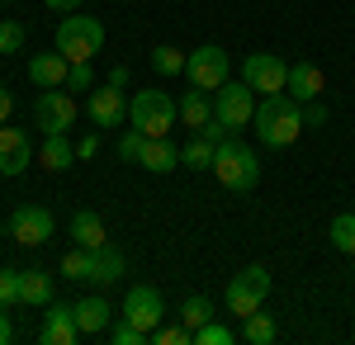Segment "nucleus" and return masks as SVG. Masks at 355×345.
<instances>
[{"instance_id": "obj_42", "label": "nucleus", "mask_w": 355, "mask_h": 345, "mask_svg": "<svg viewBox=\"0 0 355 345\" xmlns=\"http://www.w3.org/2000/svg\"><path fill=\"white\" fill-rule=\"evenodd\" d=\"M110 85H119V90H123V85H128V67H114V71H110Z\"/></svg>"}, {"instance_id": "obj_9", "label": "nucleus", "mask_w": 355, "mask_h": 345, "mask_svg": "<svg viewBox=\"0 0 355 345\" xmlns=\"http://www.w3.org/2000/svg\"><path fill=\"white\" fill-rule=\"evenodd\" d=\"M242 80L256 90V95H279L284 80H289V67H284L275 53H251L242 62Z\"/></svg>"}, {"instance_id": "obj_37", "label": "nucleus", "mask_w": 355, "mask_h": 345, "mask_svg": "<svg viewBox=\"0 0 355 345\" xmlns=\"http://www.w3.org/2000/svg\"><path fill=\"white\" fill-rule=\"evenodd\" d=\"M322 123H327V105L308 100V105H303V128H322Z\"/></svg>"}, {"instance_id": "obj_16", "label": "nucleus", "mask_w": 355, "mask_h": 345, "mask_svg": "<svg viewBox=\"0 0 355 345\" xmlns=\"http://www.w3.org/2000/svg\"><path fill=\"white\" fill-rule=\"evenodd\" d=\"M175 109H180V123H190L194 133L214 123V95H209V90H199V85H190V90L175 100Z\"/></svg>"}, {"instance_id": "obj_23", "label": "nucleus", "mask_w": 355, "mask_h": 345, "mask_svg": "<svg viewBox=\"0 0 355 345\" xmlns=\"http://www.w3.org/2000/svg\"><path fill=\"white\" fill-rule=\"evenodd\" d=\"M19 303L48 308V303H53V279H48L43 269H19Z\"/></svg>"}, {"instance_id": "obj_21", "label": "nucleus", "mask_w": 355, "mask_h": 345, "mask_svg": "<svg viewBox=\"0 0 355 345\" xmlns=\"http://www.w3.org/2000/svg\"><path fill=\"white\" fill-rule=\"evenodd\" d=\"M175 161L180 152L171 147V137H147V147H142V170H152V175H166V170H175Z\"/></svg>"}, {"instance_id": "obj_8", "label": "nucleus", "mask_w": 355, "mask_h": 345, "mask_svg": "<svg viewBox=\"0 0 355 345\" xmlns=\"http://www.w3.org/2000/svg\"><path fill=\"white\" fill-rule=\"evenodd\" d=\"M10 237L15 246H48L53 241V213L38 204H19L10 213Z\"/></svg>"}, {"instance_id": "obj_40", "label": "nucleus", "mask_w": 355, "mask_h": 345, "mask_svg": "<svg viewBox=\"0 0 355 345\" xmlns=\"http://www.w3.org/2000/svg\"><path fill=\"white\" fill-rule=\"evenodd\" d=\"M48 10H57V15H71V10H81V0H43Z\"/></svg>"}, {"instance_id": "obj_11", "label": "nucleus", "mask_w": 355, "mask_h": 345, "mask_svg": "<svg viewBox=\"0 0 355 345\" xmlns=\"http://www.w3.org/2000/svg\"><path fill=\"white\" fill-rule=\"evenodd\" d=\"M76 100L71 95H62V90H43L38 95V105H33V118H38V128L43 133H67L71 123H76Z\"/></svg>"}, {"instance_id": "obj_39", "label": "nucleus", "mask_w": 355, "mask_h": 345, "mask_svg": "<svg viewBox=\"0 0 355 345\" xmlns=\"http://www.w3.org/2000/svg\"><path fill=\"white\" fill-rule=\"evenodd\" d=\"M95 152H100V137H95V133H90V137H81V142H76V157H85V161H90V157H95Z\"/></svg>"}, {"instance_id": "obj_35", "label": "nucleus", "mask_w": 355, "mask_h": 345, "mask_svg": "<svg viewBox=\"0 0 355 345\" xmlns=\"http://www.w3.org/2000/svg\"><path fill=\"white\" fill-rule=\"evenodd\" d=\"M67 90H95V71H90V62H71V76H67Z\"/></svg>"}, {"instance_id": "obj_24", "label": "nucleus", "mask_w": 355, "mask_h": 345, "mask_svg": "<svg viewBox=\"0 0 355 345\" xmlns=\"http://www.w3.org/2000/svg\"><path fill=\"white\" fill-rule=\"evenodd\" d=\"M275 336H279V326H275V317L270 312H251V317H242V341H251V345H270Z\"/></svg>"}, {"instance_id": "obj_10", "label": "nucleus", "mask_w": 355, "mask_h": 345, "mask_svg": "<svg viewBox=\"0 0 355 345\" xmlns=\"http://www.w3.org/2000/svg\"><path fill=\"white\" fill-rule=\"evenodd\" d=\"M123 317L133 321V326H142L147 336L157 331L166 321V303H162V293L152 289V284H133L128 289V298H123Z\"/></svg>"}, {"instance_id": "obj_15", "label": "nucleus", "mask_w": 355, "mask_h": 345, "mask_svg": "<svg viewBox=\"0 0 355 345\" xmlns=\"http://www.w3.org/2000/svg\"><path fill=\"white\" fill-rule=\"evenodd\" d=\"M67 76H71V62H67L62 53H38L33 62H28V80H33L38 90H62Z\"/></svg>"}, {"instance_id": "obj_13", "label": "nucleus", "mask_w": 355, "mask_h": 345, "mask_svg": "<svg viewBox=\"0 0 355 345\" xmlns=\"http://www.w3.org/2000/svg\"><path fill=\"white\" fill-rule=\"evenodd\" d=\"M28 161H33L28 133H19L15 123H0V175H24Z\"/></svg>"}, {"instance_id": "obj_31", "label": "nucleus", "mask_w": 355, "mask_h": 345, "mask_svg": "<svg viewBox=\"0 0 355 345\" xmlns=\"http://www.w3.org/2000/svg\"><path fill=\"white\" fill-rule=\"evenodd\" d=\"M24 48V24H15V19H0V53L15 57Z\"/></svg>"}, {"instance_id": "obj_33", "label": "nucleus", "mask_w": 355, "mask_h": 345, "mask_svg": "<svg viewBox=\"0 0 355 345\" xmlns=\"http://www.w3.org/2000/svg\"><path fill=\"white\" fill-rule=\"evenodd\" d=\"M110 341H114V345H142V341H147V331H142V326H133V321L123 317L119 326H110Z\"/></svg>"}, {"instance_id": "obj_32", "label": "nucleus", "mask_w": 355, "mask_h": 345, "mask_svg": "<svg viewBox=\"0 0 355 345\" xmlns=\"http://www.w3.org/2000/svg\"><path fill=\"white\" fill-rule=\"evenodd\" d=\"M147 341H157V345H190V341H194V331L185 326V321H180V326H157Z\"/></svg>"}, {"instance_id": "obj_18", "label": "nucleus", "mask_w": 355, "mask_h": 345, "mask_svg": "<svg viewBox=\"0 0 355 345\" xmlns=\"http://www.w3.org/2000/svg\"><path fill=\"white\" fill-rule=\"evenodd\" d=\"M71 241H76V246H85V251L105 246V241H110V232H105V218H100L95 209H81L76 218H71Z\"/></svg>"}, {"instance_id": "obj_19", "label": "nucleus", "mask_w": 355, "mask_h": 345, "mask_svg": "<svg viewBox=\"0 0 355 345\" xmlns=\"http://www.w3.org/2000/svg\"><path fill=\"white\" fill-rule=\"evenodd\" d=\"M123 279V256L114 251L110 241L90 251V284H119Z\"/></svg>"}, {"instance_id": "obj_20", "label": "nucleus", "mask_w": 355, "mask_h": 345, "mask_svg": "<svg viewBox=\"0 0 355 345\" xmlns=\"http://www.w3.org/2000/svg\"><path fill=\"white\" fill-rule=\"evenodd\" d=\"M76 308V326H81V336H100V331H110V303L95 293V298H81V303H71Z\"/></svg>"}, {"instance_id": "obj_3", "label": "nucleus", "mask_w": 355, "mask_h": 345, "mask_svg": "<svg viewBox=\"0 0 355 345\" xmlns=\"http://www.w3.org/2000/svg\"><path fill=\"white\" fill-rule=\"evenodd\" d=\"M100 48H105V24H100V19L71 10V15L57 24V53L67 57V62H90Z\"/></svg>"}, {"instance_id": "obj_25", "label": "nucleus", "mask_w": 355, "mask_h": 345, "mask_svg": "<svg viewBox=\"0 0 355 345\" xmlns=\"http://www.w3.org/2000/svg\"><path fill=\"white\" fill-rule=\"evenodd\" d=\"M214 147H218V142H214V137H190V142H185V147H180V161H185V166H194V170H204V166H214Z\"/></svg>"}, {"instance_id": "obj_36", "label": "nucleus", "mask_w": 355, "mask_h": 345, "mask_svg": "<svg viewBox=\"0 0 355 345\" xmlns=\"http://www.w3.org/2000/svg\"><path fill=\"white\" fill-rule=\"evenodd\" d=\"M0 303H5V308L19 303V274H15V269H0Z\"/></svg>"}, {"instance_id": "obj_17", "label": "nucleus", "mask_w": 355, "mask_h": 345, "mask_svg": "<svg viewBox=\"0 0 355 345\" xmlns=\"http://www.w3.org/2000/svg\"><path fill=\"white\" fill-rule=\"evenodd\" d=\"M322 85H327V80H322V71H318L313 62H294V67H289V80H284V90H289L299 105L318 100V95H322Z\"/></svg>"}, {"instance_id": "obj_26", "label": "nucleus", "mask_w": 355, "mask_h": 345, "mask_svg": "<svg viewBox=\"0 0 355 345\" xmlns=\"http://www.w3.org/2000/svg\"><path fill=\"white\" fill-rule=\"evenodd\" d=\"M209 317H214V303H209L204 293H185V303H180V321L194 331V326H204Z\"/></svg>"}, {"instance_id": "obj_38", "label": "nucleus", "mask_w": 355, "mask_h": 345, "mask_svg": "<svg viewBox=\"0 0 355 345\" xmlns=\"http://www.w3.org/2000/svg\"><path fill=\"white\" fill-rule=\"evenodd\" d=\"M15 341V321H10V312H5V303H0V345Z\"/></svg>"}, {"instance_id": "obj_4", "label": "nucleus", "mask_w": 355, "mask_h": 345, "mask_svg": "<svg viewBox=\"0 0 355 345\" xmlns=\"http://www.w3.org/2000/svg\"><path fill=\"white\" fill-rule=\"evenodd\" d=\"M175 118H180V109H175V100L166 90H137L133 105H128V123L142 128L147 137H166L175 128Z\"/></svg>"}, {"instance_id": "obj_1", "label": "nucleus", "mask_w": 355, "mask_h": 345, "mask_svg": "<svg viewBox=\"0 0 355 345\" xmlns=\"http://www.w3.org/2000/svg\"><path fill=\"white\" fill-rule=\"evenodd\" d=\"M256 133H261V142L266 147H294L303 133V105L289 95V90H279V95H266L261 105H256Z\"/></svg>"}, {"instance_id": "obj_27", "label": "nucleus", "mask_w": 355, "mask_h": 345, "mask_svg": "<svg viewBox=\"0 0 355 345\" xmlns=\"http://www.w3.org/2000/svg\"><path fill=\"white\" fill-rule=\"evenodd\" d=\"M331 246L336 251H346V256H355V213H336L331 218Z\"/></svg>"}, {"instance_id": "obj_5", "label": "nucleus", "mask_w": 355, "mask_h": 345, "mask_svg": "<svg viewBox=\"0 0 355 345\" xmlns=\"http://www.w3.org/2000/svg\"><path fill=\"white\" fill-rule=\"evenodd\" d=\"M270 298V269L266 265H246L232 284H227V293H223V303H227V312L242 321V317H251L261 303Z\"/></svg>"}, {"instance_id": "obj_2", "label": "nucleus", "mask_w": 355, "mask_h": 345, "mask_svg": "<svg viewBox=\"0 0 355 345\" xmlns=\"http://www.w3.org/2000/svg\"><path fill=\"white\" fill-rule=\"evenodd\" d=\"M209 170H214L218 185H227V189H256L261 185V161H256V152H251L246 142H237V137H218Z\"/></svg>"}, {"instance_id": "obj_29", "label": "nucleus", "mask_w": 355, "mask_h": 345, "mask_svg": "<svg viewBox=\"0 0 355 345\" xmlns=\"http://www.w3.org/2000/svg\"><path fill=\"white\" fill-rule=\"evenodd\" d=\"M237 341V331L232 326H223V321H204V326H194V345H232Z\"/></svg>"}, {"instance_id": "obj_22", "label": "nucleus", "mask_w": 355, "mask_h": 345, "mask_svg": "<svg viewBox=\"0 0 355 345\" xmlns=\"http://www.w3.org/2000/svg\"><path fill=\"white\" fill-rule=\"evenodd\" d=\"M38 161H43V170H71L76 147L67 142V133H48V137H43V147H38Z\"/></svg>"}, {"instance_id": "obj_34", "label": "nucleus", "mask_w": 355, "mask_h": 345, "mask_svg": "<svg viewBox=\"0 0 355 345\" xmlns=\"http://www.w3.org/2000/svg\"><path fill=\"white\" fill-rule=\"evenodd\" d=\"M142 147H147V133H142V128H133V133L119 137V157L123 161H142Z\"/></svg>"}, {"instance_id": "obj_7", "label": "nucleus", "mask_w": 355, "mask_h": 345, "mask_svg": "<svg viewBox=\"0 0 355 345\" xmlns=\"http://www.w3.org/2000/svg\"><path fill=\"white\" fill-rule=\"evenodd\" d=\"M185 76H190V85H199V90H218L223 80H227V53H223L218 43L194 48V53L185 57Z\"/></svg>"}, {"instance_id": "obj_30", "label": "nucleus", "mask_w": 355, "mask_h": 345, "mask_svg": "<svg viewBox=\"0 0 355 345\" xmlns=\"http://www.w3.org/2000/svg\"><path fill=\"white\" fill-rule=\"evenodd\" d=\"M185 57L190 53H180V48H152V67L162 71V76H175V71H185Z\"/></svg>"}, {"instance_id": "obj_28", "label": "nucleus", "mask_w": 355, "mask_h": 345, "mask_svg": "<svg viewBox=\"0 0 355 345\" xmlns=\"http://www.w3.org/2000/svg\"><path fill=\"white\" fill-rule=\"evenodd\" d=\"M62 274L76 279V284H90V251H85V246L67 251V256H62Z\"/></svg>"}, {"instance_id": "obj_41", "label": "nucleus", "mask_w": 355, "mask_h": 345, "mask_svg": "<svg viewBox=\"0 0 355 345\" xmlns=\"http://www.w3.org/2000/svg\"><path fill=\"white\" fill-rule=\"evenodd\" d=\"M10 114H15V95L0 90V123H10Z\"/></svg>"}, {"instance_id": "obj_12", "label": "nucleus", "mask_w": 355, "mask_h": 345, "mask_svg": "<svg viewBox=\"0 0 355 345\" xmlns=\"http://www.w3.org/2000/svg\"><path fill=\"white\" fill-rule=\"evenodd\" d=\"M90 123H95V128H123V123H128V95H123L119 85L90 90Z\"/></svg>"}, {"instance_id": "obj_6", "label": "nucleus", "mask_w": 355, "mask_h": 345, "mask_svg": "<svg viewBox=\"0 0 355 345\" xmlns=\"http://www.w3.org/2000/svg\"><path fill=\"white\" fill-rule=\"evenodd\" d=\"M214 118H218L227 133L246 128V123L256 118V90H251L246 80H223L218 95H214Z\"/></svg>"}, {"instance_id": "obj_14", "label": "nucleus", "mask_w": 355, "mask_h": 345, "mask_svg": "<svg viewBox=\"0 0 355 345\" xmlns=\"http://www.w3.org/2000/svg\"><path fill=\"white\" fill-rule=\"evenodd\" d=\"M76 336H81V326H76V308L53 303L48 317H43V326H38V341H43V345H71Z\"/></svg>"}]
</instances>
